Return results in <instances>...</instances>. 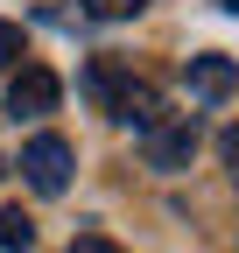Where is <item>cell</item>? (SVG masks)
<instances>
[{
    "mask_svg": "<svg viewBox=\"0 0 239 253\" xmlns=\"http://www.w3.org/2000/svg\"><path fill=\"white\" fill-rule=\"evenodd\" d=\"M141 155H148V169H190V155H197V113H176V120H155V126H141Z\"/></svg>",
    "mask_w": 239,
    "mask_h": 253,
    "instance_id": "6da1fadb",
    "label": "cell"
},
{
    "mask_svg": "<svg viewBox=\"0 0 239 253\" xmlns=\"http://www.w3.org/2000/svg\"><path fill=\"white\" fill-rule=\"evenodd\" d=\"M21 183L42 190V197H64L71 190V141L64 134H36L21 148Z\"/></svg>",
    "mask_w": 239,
    "mask_h": 253,
    "instance_id": "7a4b0ae2",
    "label": "cell"
},
{
    "mask_svg": "<svg viewBox=\"0 0 239 253\" xmlns=\"http://www.w3.org/2000/svg\"><path fill=\"white\" fill-rule=\"evenodd\" d=\"M56 99H64V84H56V71H42V63H21L7 78V113L14 120H42Z\"/></svg>",
    "mask_w": 239,
    "mask_h": 253,
    "instance_id": "3957f363",
    "label": "cell"
},
{
    "mask_svg": "<svg viewBox=\"0 0 239 253\" xmlns=\"http://www.w3.org/2000/svg\"><path fill=\"white\" fill-rule=\"evenodd\" d=\"M232 84H239L232 56H190V91L197 99H232Z\"/></svg>",
    "mask_w": 239,
    "mask_h": 253,
    "instance_id": "277c9868",
    "label": "cell"
},
{
    "mask_svg": "<svg viewBox=\"0 0 239 253\" xmlns=\"http://www.w3.org/2000/svg\"><path fill=\"white\" fill-rule=\"evenodd\" d=\"M113 120H127V126H155V91L148 84H120V99H113Z\"/></svg>",
    "mask_w": 239,
    "mask_h": 253,
    "instance_id": "5b68a950",
    "label": "cell"
},
{
    "mask_svg": "<svg viewBox=\"0 0 239 253\" xmlns=\"http://www.w3.org/2000/svg\"><path fill=\"white\" fill-rule=\"evenodd\" d=\"M28 246H36V218L21 204H7L0 211V253H28Z\"/></svg>",
    "mask_w": 239,
    "mask_h": 253,
    "instance_id": "8992f818",
    "label": "cell"
},
{
    "mask_svg": "<svg viewBox=\"0 0 239 253\" xmlns=\"http://www.w3.org/2000/svg\"><path fill=\"white\" fill-rule=\"evenodd\" d=\"M120 84H127V78H120L113 63H92V71H84V99H99V106H113V99H120Z\"/></svg>",
    "mask_w": 239,
    "mask_h": 253,
    "instance_id": "52a82bcc",
    "label": "cell"
},
{
    "mask_svg": "<svg viewBox=\"0 0 239 253\" xmlns=\"http://www.w3.org/2000/svg\"><path fill=\"white\" fill-rule=\"evenodd\" d=\"M148 7V0H84V14H92V21H134Z\"/></svg>",
    "mask_w": 239,
    "mask_h": 253,
    "instance_id": "ba28073f",
    "label": "cell"
},
{
    "mask_svg": "<svg viewBox=\"0 0 239 253\" xmlns=\"http://www.w3.org/2000/svg\"><path fill=\"white\" fill-rule=\"evenodd\" d=\"M21 56H28V49H21V28H14V21H0V71H14Z\"/></svg>",
    "mask_w": 239,
    "mask_h": 253,
    "instance_id": "9c48e42d",
    "label": "cell"
},
{
    "mask_svg": "<svg viewBox=\"0 0 239 253\" xmlns=\"http://www.w3.org/2000/svg\"><path fill=\"white\" fill-rule=\"evenodd\" d=\"M71 253H120V246H113L106 232H78V239H71Z\"/></svg>",
    "mask_w": 239,
    "mask_h": 253,
    "instance_id": "30bf717a",
    "label": "cell"
},
{
    "mask_svg": "<svg viewBox=\"0 0 239 253\" xmlns=\"http://www.w3.org/2000/svg\"><path fill=\"white\" fill-rule=\"evenodd\" d=\"M218 148H225V162H232V176H239V126H232V134H225Z\"/></svg>",
    "mask_w": 239,
    "mask_h": 253,
    "instance_id": "8fae6325",
    "label": "cell"
},
{
    "mask_svg": "<svg viewBox=\"0 0 239 253\" xmlns=\"http://www.w3.org/2000/svg\"><path fill=\"white\" fill-rule=\"evenodd\" d=\"M218 7H232V14H239V0H218Z\"/></svg>",
    "mask_w": 239,
    "mask_h": 253,
    "instance_id": "7c38bea8",
    "label": "cell"
}]
</instances>
